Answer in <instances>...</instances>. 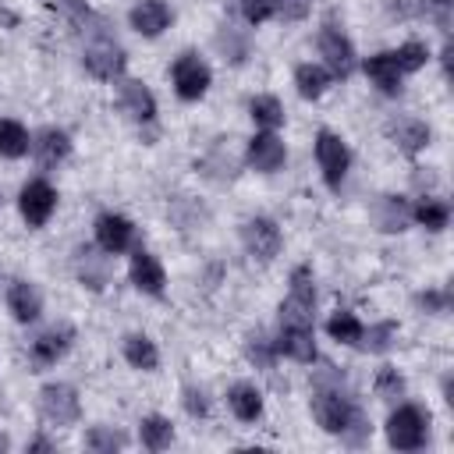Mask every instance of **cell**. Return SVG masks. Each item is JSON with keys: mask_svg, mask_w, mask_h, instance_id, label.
<instances>
[{"mask_svg": "<svg viewBox=\"0 0 454 454\" xmlns=\"http://www.w3.org/2000/svg\"><path fill=\"white\" fill-rule=\"evenodd\" d=\"M426 433H429V415L415 404H401L387 419V443L394 450H419L426 443Z\"/></svg>", "mask_w": 454, "mask_h": 454, "instance_id": "6da1fadb", "label": "cell"}, {"mask_svg": "<svg viewBox=\"0 0 454 454\" xmlns=\"http://www.w3.org/2000/svg\"><path fill=\"white\" fill-rule=\"evenodd\" d=\"M312 411H316V422L326 429V433H344V426L358 415V408L340 394V387L333 383V387H323L319 383V390H316V397H312Z\"/></svg>", "mask_w": 454, "mask_h": 454, "instance_id": "7a4b0ae2", "label": "cell"}, {"mask_svg": "<svg viewBox=\"0 0 454 454\" xmlns=\"http://www.w3.org/2000/svg\"><path fill=\"white\" fill-rule=\"evenodd\" d=\"M39 411L53 426H74L78 415H82V404H78L74 387H67V383H46L39 390Z\"/></svg>", "mask_w": 454, "mask_h": 454, "instance_id": "3957f363", "label": "cell"}, {"mask_svg": "<svg viewBox=\"0 0 454 454\" xmlns=\"http://www.w3.org/2000/svg\"><path fill=\"white\" fill-rule=\"evenodd\" d=\"M316 160H319V170H323V181L330 188H340L344 174H348V163H351V153L344 145L340 135L333 131H319L316 135Z\"/></svg>", "mask_w": 454, "mask_h": 454, "instance_id": "277c9868", "label": "cell"}, {"mask_svg": "<svg viewBox=\"0 0 454 454\" xmlns=\"http://www.w3.org/2000/svg\"><path fill=\"white\" fill-rule=\"evenodd\" d=\"M174 89H177V96L181 99H202L206 96V89H209V67H206V60H199L195 53H181L177 60H174Z\"/></svg>", "mask_w": 454, "mask_h": 454, "instance_id": "5b68a950", "label": "cell"}, {"mask_svg": "<svg viewBox=\"0 0 454 454\" xmlns=\"http://www.w3.org/2000/svg\"><path fill=\"white\" fill-rule=\"evenodd\" d=\"M18 206H21V216L28 220V227H43V223L53 216V209H57V192H53L50 181L35 177V181H28V184L21 188Z\"/></svg>", "mask_w": 454, "mask_h": 454, "instance_id": "8992f818", "label": "cell"}, {"mask_svg": "<svg viewBox=\"0 0 454 454\" xmlns=\"http://www.w3.org/2000/svg\"><path fill=\"white\" fill-rule=\"evenodd\" d=\"M241 241H245L248 255L259 259V262H270V259L280 252V231H277V223L266 220V216L245 220V223H241Z\"/></svg>", "mask_w": 454, "mask_h": 454, "instance_id": "52a82bcc", "label": "cell"}, {"mask_svg": "<svg viewBox=\"0 0 454 454\" xmlns=\"http://www.w3.org/2000/svg\"><path fill=\"white\" fill-rule=\"evenodd\" d=\"M124 50L114 43V39H96L89 50H85V67H89V74H96V78H103V82H114V78H121L124 74Z\"/></svg>", "mask_w": 454, "mask_h": 454, "instance_id": "ba28073f", "label": "cell"}, {"mask_svg": "<svg viewBox=\"0 0 454 454\" xmlns=\"http://www.w3.org/2000/svg\"><path fill=\"white\" fill-rule=\"evenodd\" d=\"M96 241L106 255H121L135 245V223L128 216H117V213H103L96 220Z\"/></svg>", "mask_w": 454, "mask_h": 454, "instance_id": "9c48e42d", "label": "cell"}, {"mask_svg": "<svg viewBox=\"0 0 454 454\" xmlns=\"http://www.w3.org/2000/svg\"><path fill=\"white\" fill-rule=\"evenodd\" d=\"M319 53H323L330 74H337V78L351 74V67H355V50H351V43H348V35H344L340 28L326 25V28L319 32Z\"/></svg>", "mask_w": 454, "mask_h": 454, "instance_id": "30bf717a", "label": "cell"}, {"mask_svg": "<svg viewBox=\"0 0 454 454\" xmlns=\"http://www.w3.org/2000/svg\"><path fill=\"white\" fill-rule=\"evenodd\" d=\"M284 142L273 135V131H255L248 138V163L262 174H273L277 167H284Z\"/></svg>", "mask_w": 454, "mask_h": 454, "instance_id": "8fae6325", "label": "cell"}, {"mask_svg": "<svg viewBox=\"0 0 454 454\" xmlns=\"http://www.w3.org/2000/svg\"><path fill=\"white\" fill-rule=\"evenodd\" d=\"M74 273H78V280H82L85 287L103 291L106 280H110V259L99 255L92 245H78V248H74Z\"/></svg>", "mask_w": 454, "mask_h": 454, "instance_id": "7c38bea8", "label": "cell"}, {"mask_svg": "<svg viewBox=\"0 0 454 454\" xmlns=\"http://www.w3.org/2000/svg\"><path fill=\"white\" fill-rule=\"evenodd\" d=\"M131 284H135L138 291L153 294V298L163 294L167 277H163V266L156 262V255H149V252H142V248L131 255Z\"/></svg>", "mask_w": 454, "mask_h": 454, "instance_id": "4fadbf2b", "label": "cell"}, {"mask_svg": "<svg viewBox=\"0 0 454 454\" xmlns=\"http://www.w3.org/2000/svg\"><path fill=\"white\" fill-rule=\"evenodd\" d=\"M170 25V7L163 4V0H138L135 7H131V28L138 32V35H160L163 28Z\"/></svg>", "mask_w": 454, "mask_h": 454, "instance_id": "5bb4252c", "label": "cell"}, {"mask_svg": "<svg viewBox=\"0 0 454 454\" xmlns=\"http://www.w3.org/2000/svg\"><path fill=\"white\" fill-rule=\"evenodd\" d=\"M280 355L294 358V362H312L316 358V340H312V326H280L277 344Z\"/></svg>", "mask_w": 454, "mask_h": 454, "instance_id": "9a60e30c", "label": "cell"}, {"mask_svg": "<svg viewBox=\"0 0 454 454\" xmlns=\"http://www.w3.org/2000/svg\"><path fill=\"white\" fill-rule=\"evenodd\" d=\"M362 67H365V74L372 78V85L380 92H387V96H397L401 92V67H397V60H394L390 50L387 53H372Z\"/></svg>", "mask_w": 454, "mask_h": 454, "instance_id": "2e32d148", "label": "cell"}, {"mask_svg": "<svg viewBox=\"0 0 454 454\" xmlns=\"http://www.w3.org/2000/svg\"><path fill=\"white\" fill-rule=\"evenodd\" d=\"M7 309L14 312L18 323H35L39 312H43V298H39V291L28 280H14L7 287Z\"/></svg>", "mask_w": 454, "mask_h": 454, "instance_id": "e0dca14e", "label": "cell"}, {"mask_svg": "<svg viewBox=\"0 0 454 454\" xmlns=\"http://www.w3.org/2000/svg\"><path fill=\"white\" fill-rule=\"evenodd\" d=\"M121 110L131 117V121H153L156 117V99L153 92L142 85V82H124L121 85Z\"/></svg>", "mask_w": 454, "mask_h": 454, "instance_id": "ac0fdd59", "label": "cell"}, {"mask_svg": "<svg viewBox=\"0 0 454 454\" xmlns=\"http://www.w3.org/2000/svg\"><path fill=\"white\" fill-rule=\"evenodd\" d=\"M387 135H390V142H394L401 153H408V156H415L419 149L429 145V128H426L422 121H394V124H387Z\"/></svg>", "mask_w": 454, "mask_h": 454, "instance_id": "d6986e66", "label": "cell"}, {"mask_svg": "<svg viewBox=\"0 0 454 454\" xmlns=\"http://www.w3.org/2000/svg\"><path fill=\"white\" fill-rule=\"evenodd\" d=\"M372 216H376V227H380V231L394 234V231H404V227H408L411 209H408V202H404L401 195H380Z\"/></svg>", "mask_w": 454, "mask_h": 454, "instance_id": "ffe728a7", "label": "cell"}, {"mask_svg": "<svg viewBox=\"0 0 454 454\" xmlns=\"http://www.w3.org/2000/svg\"><path fill=\"white\" fill-rule=\"evenodd\" d=\"M71 326H53V330H46L43 337H35V344H32V358H35V365H53L67 348H71Z\"/></svg>", "mask_w": 454, "mask_h": 454, "instance_id": "44dd1931", "label": "cell"}, {"mask_svg": "<svg viewBox=\"0 0 454 454\" xmlns=\"http://www.w3.org/2000/svg\"><path fill=\"white\" fill-rule=\"evenodd\" d=\"M227 404L241 422H255L262 415V394L255 383H234L227 390Z\"/></svg>", "mask_w": 454, "mask_h": 454, "instance_id": "7402d4cb", "label": "cell"}, {"mask_svg": "<svg viewBox=\"0 0 454 454\" xmlns=\"http://www.w3.org/2000/svg\"><path fill=\"white\" fill-rule=\"evenodd\" d=\"M32 145H35V156H39L43 167H57V163L71 153V138H67L60 128H46V131H39V138H35Z\"/></svg>", "mask_w": 454, "mask_h": 454, "instance_id": "603a6c76", "label": "cell"}, {"mask_svg": "<svg viewBox=\"0 0 454 454\" xmlns=\"http://www.w3.org/2000/svg\"><path fill=\"white\" fill-rule=\"evenodd\" d=\"M124 358L142 372H153L160 365V351L145 333H128L124 337Z\"/></svg>", "mask_w": 454, "mask_h": 454, "instance_id": "cb8c5ba5", "label": "cell"}, {"mask_svg": "<svg viewBox=\"0 0 454 454\" xmlns=\"http://www.w3.org/2000/svg\"><path fill=\"white\" fill-rule=\"evenodd\" d=\"M138 436H142V447L145 450H163V447L174 443V426L163 415H145L138 422Z\"/></svg>", "mask_w": 454, "mask_h": 454, "instance_id": "d4e9b609", "label": "cell"}, {"mask_svg": "<svg viewBox=\"0 0 454 454\" xmlns=\"http://www.w3.org/2000/svg\"><path fill=\"white\" fill-rule=\"evenodd\" d=\"M294 85H298V92L305 99H319L326 92V85H330V71L319 67V64H298L294 67Z\"/></svg>", "mask_w": 454, "mask_h": 454, "instance_id": "484cf974", "label": "cell"}, {"mask_svg": "<svg viewBox=\"0 0 454 454\" xmlns=\"http://www.w3.org/2000/svg\"><path fill=\"white\" fill-rule=\"evenodd\" d=\"M362 330H365V326H362L358 316L348 312V309H340V312H333V316L326 319V333H330L333 340H340V344H358Z\"/></svg>", "mask_w": 454, "mask_h": 454, "instance_id": "4316f807", "label": "cell"}, {"mask_svg": "<svg viewBox=\"0 0 454 454\" xmlns=\"http://www.w3.org/2000/svg\"><path fill=\"white\" fill-rule=\"evenodd\" d=\"M248 114H252V121H255L262 131H273V128L284 124V106H280L273 96H255V99L248 103Z\"/></svg>", "mask_w": 454, "mask_h": 454, "instance_id": "83f0119b", "label": "cell"}, {"mask_svg": "<svg viewBox=\"0 0 454 454\" xmlns=\"http://www.w3.org/2000/svg\"><path fill=\"white\" fill-rule=\"evenodd\" d=\"M28 153V131L18 121H0V156L18 160Z\"/></svg>", "mask_w": 454, "mask_h": 454, "instance_id": "f1b7e54d", "label": "cell"}, {"mask_svg": "<svg viewBox=\"0 0 454 454\" xmlns=\"http://www.w3.org/2000/svg\"><path fill=\"white\" fill-rule=\"evenodd\" d=\"M411 216H415L426 231H443L447 220H450V209H447V202H440V199H422V202L411 209Z\"/></svg>", "mask_w": 454, "mask_h": 454, "instance_id": "f546056e", "label": "cell"}, {"mask_svg": "<svg viewBox=\"0 0 454 454\" xmlns=\"http://www.w3.org/2000/svg\"><path fill=\"white\" fill-rule=\"evenodd\" d=\"M394 337H397V326H394V323H376V326L362 330L358 344H362L365 351H372V355H383V351L394 344Z\"/></svg>", "mask_w": 454, "mask_h": 454, "instance_id": "4dcf8cb0", "label": "cell"}, {"mask_svg": "<svg viewBox=\"0 0 454 454\" xmlns=\"http://www.w3.org/2000/svg\"><path fill=\"white\" fill-rule=\"evenodd\" d=\"M124 443H128L124 433L106 429V426H99V429H92V433L85 436V447H89V450H99V454H114V450H121Z\"/></svg>", "mask_w": 454, "mask_h": 454, "instance_id": "1f68e13d", "label": "cell"}, {"mask_svg": "<svg viewBox=\"0 0 454 454\" xmlns=\"http://www.w3.org/2000/svg\"><path fill=\"white\" fill-rule=\"evenodd\" d=\"M394 53V60H397V67H401V74H411V71H419L422 64H426V46L422 43H404V46H397V50H390Z\"/></svg>", "mask_w": 454, "mask_h": 454, "instance_id": "d6a6232c", "label": "cell"}, {"mask_svg": "<svg viewBox=\"0 0 454 454\" xmlns=\"http://www.w3.org/2000/svg\"><path fill=\"white\" fill-rule=\"evenodd\" d=\"M376 394H380L383 401H397V397L404 394V380L397 376L394 365H383V369L376 372Z\"/></svg>", "mask_w": 454, "mask_h": 454, "instance_id": "836d02e7", "label": "cell"}, {"mask_svg": "<svg viewBox=\"0 0 454 454\" xmlns=\"http://www.w3.org/2000/svg\"><path fill=\"white\" fill-rule=\"evenodd\" d=\"M60 7L67 11V18H71V21H74L82 32H85L89 25H96L99 32H106V21H103V18H96V14H92V11H89L82 0H60ZM89 32H92V28H89Z\"/></svg>", "mask_w": 454, "mask_h": 454, "instance_id": "e575fe53", "label": "cell"}, {"mask_svg": "<svg viewBox=\"0 0 454 454\" xmlns=\"http://www.w3.org/2000/svg\"><path fill=\"white\" fill-rule=\"evenodd\" d=\"M241 14L248 25H262L266 18H273V0H241Z\"/></svg>", "mask_w": 454, "mask_h": 454, "instance_id": "d590c367", "label": "cell"}, {"mask_svg": "<svg viewBox=\"0 0 454 454\" xmlns=\"http://www.w3.org/2000/svg\"><path fill=\"white\" fill-rule=\"evenodd\" d=\"M309 7H312V0H273V14H280L287 21H301L309 14Z\"/></svg>", "mask_w": 454, "mask_h": 454, "instance_id": "8d00e7d4", "label": "cell"}, {"mask_svg": "<svg viewBox=\"0 0 454 454\" xmlns=\"http://www.w3.org/2000/svg\"><path fill=\"white\" fill-rule=\"evenodd\" d=\"M184 408H188L192 415H206V411H209V401H206V394H202V390L188 387V390H184Z\"/></svg>", "mask_w": 454, "mask_h": 454, "instance_id": "74e56055", "label": "cell"}, {"mask_svg": "<svg viewBox=\"0 0 454 454\" xmlns=\"http://www.w3.org/2000/svg\"><path fill=\"white\" fill-rule=\"evenodd\" d=\"M419 305H422V309H433V312H443V309H447V291H429V294H419Z\"/></svg>", "mask_w": 454, "mask_h": 454, "instance_id": "f35d334b", "label": "cell"}, {"mask_svg": "<svg viewBox=\"0 0 454 454\" xmlns=\"http://www.w3.org/2000/svg\"><path fill=\"white\" fill-rule=\"evenodd\" d=\"M248 358H252L255 365H262V369H270V348H266L262 340H252V344H248Z\"/></svg>", "mask_w": 454, "mask_h": 454, "instance_id": "ab89813d", "label": "cell"}, {"mask_svg": "<svg viewBox=\"0 0 454 454\" xmlns=\"http://www.w3.org/2000/svg\"><path fill=\"white\" fill-rule=\"evenodd\" d=\"M28 450H53V443H50V440H32Z\"/></svg>", "mask_w": 454, "mask_h": 454, "instance_id": "60d3db41", "label": "cell"}, {"mask_svg": "<svg viewBox=\"0 0 454 454\" xmlns=\"http://www.w3.org/2000/svg\"><path fill=\"white\" fill-rule=\"evenodd\" d=\"M429 4H433V7H440V11H447V7H450V0H429Z\"/></svg>", "mask_w": 454, "mask_h": 454, "instance_id": "b9f144b4", "label": "cell"}, {"mask_svg": "<svg viewBox=\"0 0 454 454\" xmlns=\"http://www.w3.org/2000/svg\"><path fill=\"white\" fill-rule=\"evenodd\" d=\"M7 447H11V440H7L4 433H0V450H7Z\"/></svg>", "mask_w": 454, "mask_h": 454, "instance_id": "7bdbcfd3", "label": "cell"}, {"mask_svg": "<svg viewBox=\"0 0 454 454\" xmlns=\"http://www.w3.org/2000/svg\"><path fill=\"white\" fill-rule=\"evenodd\" d=\"M0 206H4V192H0Z\"/></svg>", "mask_w": 454, "mask_h": 454, "instance_id": "ee69618b", "label": "cell"}]
</instances>
